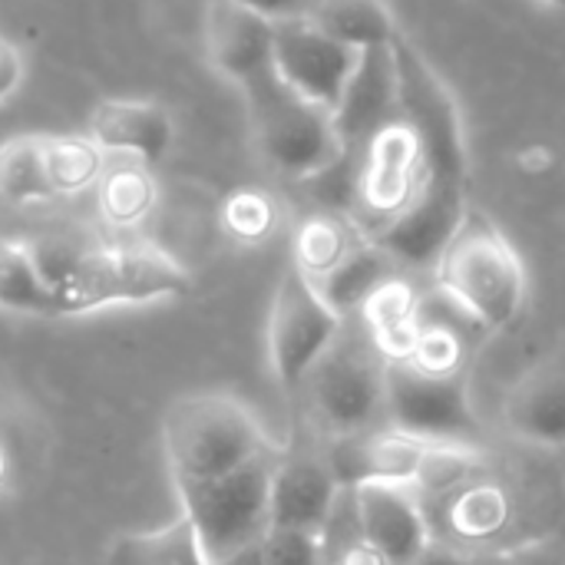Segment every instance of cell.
Segmentation results:
<instances>
[{
	"label": "cell",
	"mask_w": 565,
	"mask_h": 565,
	"mask_svg": "<svg viewBox=\"0 0 565 565\" xmlns=\"http://www.w3.org/2000/svg\"><path fill=\"white\" fill-rule=\"evenodd\" d=\"M437 288L473 324L487 331H510L526 308V265L500 225L470 209L434 265Z\"/></svg>",
	"instance_id": "6da1fadb"
},
{
	"label": "cell",
	"mask_w": 565,
	"mask_h": 565,
	"mask_svg": "<svg viewBox=\"0 0 565 565\" xmlns=\"http://www.w3.org/2000/svg\"><path fill=\"white\" fill-rule=\"evenodd\" d=\"M162 447L172 483H209L271 457L258 417L232 394H189L166 407Z\"/></svg>",
	"instance_id": "7a4b0ae2"
},
{
	"label": "cell",
	"mask_w": 565,
	"mask_h": 565,
	"mask_svg": "<svg viewBox=\"0 0 565 565\" xmlns=\"http://www.w3.org/2000/svg\"><path fill=\"white\" fill-rule=\"evenodd\" d=\"M192 271L156 242L86 248L53 285L63 318L116 305H152L192 295Z\"/></svg>",
	"instance_id": "3957f363"
},
{
	"label": "cell",
	"mask_w": 565,
	"mask_h": 565,
	"mask_svg": "<svg viewBox=\"0 0 565 565\" xmlns=\"http://www.w3.org/2000/svg\"><path fill=\"white\" fill-rule=\"evenodd\" d=\"M242 93L248 106L252 142L271 172L305 185L348 156L334 126V113L285 86L275 66L245 83Z\"/></svg>",
	"instance_id": "277c9868"
},
{
	"label": "cell",
	"mask_w": 565,
	"mask_h": 565,
	"mask_svg": "<svg viewBox=\"0 0 565 565\" xmlns=\"http://www.w3.org/2000/svg\"><path fill=\"white\" fill-rule=\"evenodd\" d=\"M271 457H258L242 470L209 480L175 487L179 510L195 526L209 563L232 556L242 546L258 543L271 530Z\"/></svg>",
	"instance_id": "5b68a950"
},
{
	"label": "cell",
	"mask_w": 565,
	"mask_h": 565,
	"mask_svg": "<svg viewBox=\"0 0 565 565\" xmlns=\"http://www.w3.org/2000/svg\"><path fill=\"white\" fill-rule=\"evenodd\" d=\"M318 427L331 437L377 430L387 417V361L371 341H351L344 331L305 377Z\"/></svg>",
	"instance_id": "8992f818"
},
{
	"label": "cell",
	"mask_w": 565,
	"mask_h": 565,
	"mask_svg": "<svg viewBox=\"0 0 565 565\" xmlns=\"http://www.w3.org/2000/svg\"><path fill=\"white\" fill-rule=\"evenodd\" d=\"M344 318L295 265L281 275L268 315V361L278 387L295 394L324 351L341 338Z\"/></svg>",
	"instance_id": "52a82bcc"
},
{
	"label": "cell",
	"mask_w": 565,
	"mask_h": 565,
	"mask_svg": "<svg viewBox=\"0 0 565 565\" xmlns=\"http://www.w3.org/2000/svg\"><path fill=\"white\" fill-rule=\"evenodd\" d=\"M394 63H397V83H401V116L417 129L424 142L427 175L470 182L463 122H460V109L450 89L404 33H397L394 40Z\"/></svg>",
	"instance_id": "ba28073f"
},
{
	"label": "cell",
	"mask_w": 565,
	"mask_h": 565,
	"mask_svg": "<svg viewBox=\"0 0 565 565\" xmlns=\"http://www.w3.org/2000/svg\"><path fill=\"white\" fill-rule=\"evenodd\" d=\"M387 427L417 440H460L477 434L470 374L430 377L407 361L387 364Z\"/></svg>",
	"instance_id": "9c48e42d"
},
{
	"label": "cell",
	"mask_w": 565,
	"mask_h": 565,
	"mask_svg": "<svg viewBox=\"0 0 565 565\" xmlns=\"http://www.w3.org/2000/svg\"><path fill=\"white\" fill-rule=\"evenodd\" d=\"M427 179V156L417 129L401 116L377 129L358 156L354 205L374 222L371 232L401 215Z\"/></svg>",
	"instance_id": "30bf717a"
},
{
	"label": "cell",
	"mask_w": 565,
	"mask_h": 565,
	"mask_svg": "<svg viewBox=\"0 0 565 565\" xmlns=\"http://www.w3.org/2000/svg\"><path fill=\"white\" fill-rule=\"evenodd\" d=\"M467 212V182L427 175L414 202L367 238L377 242L401 268H434Z\"/></svg>",
	"instance_id": "8fae6325"
},
{
	"label": "cell",
	"mask_w": 565,
	"mask_h": 565,
	"mask_svg": "<svg viewBox=\"0 0 565 565\" xmlns=\"http://www.w3.org/2000/svg\"><path fill=\"white\" fill-rule=\"evenodd\" d=\"M358 50L331 40L308 20L275 23V53L271 66L285 86H291L308 103H318L334 113L344 96V86L358 66Z\"/></svg>",
	"instance_id": "7c38bea8"
},
{
	"label": "cell",
	"mask_w": 565,
	"mask_h": 565,
	"mask_svg": "<svg viewBox=\"0 0 565 565\" xmlns=\"http://www.w3.org/2000/svg\"><path fill=\"white\" fill-rule=\"evenodd\" d=\"M348 493L361 536L387 565H414L434 543L420 497L411 483H361Z\"/></svg>",
	"instance_id": "4fadbf2b"
},
{
	"label": "cell",
	"mask_w": 565,
	"mask_h": 565,
	"mask_svg": "<svg viewBox=\"0 0 565 565\" xmlns=\"http://www.w3.org/2000/svg\"><path fill=\"white\" fill-rule=\"evenodd\" d=\"M394 119H401V83H397L394 43L361 50L358 66L344 86V96L334 106V126L348 156H361L364 142Z\"/></svg>",
	"instance_id": "5bb4252c"
},
{
	"label": "cell",
	"mask_w": 565,
	"mask_h": 565,
	"mask_svg": "<svg viewBox=\"0 0 565 565\" xmlns=\"http://www.w3.org/2000/svg\"><path fill=\"white\" fill-rule=\"evenodd\" d=\"M507 430L533 447H565V348L533 361L503 397Z\"/></svg>",
	"instance_id": "9a60e30c"
},
{
	"label": "cell",
	"mask_w": 565,
	"mask_h": 565,
	"mask_svg": "<svg viewBox=\"0 0 565 565\" xmlns=\"http://www.w3.org/2000/svg\"><path fill=\"white\" fill-rule=\"evenodd\" d=\"M205 53L212 70L242 89L271 70L275 23L235 0H212L205 13Z\"/></svg>",
	"instance_id": "2e32d148"
},
{
	"label": "cell",
	"mask_w": 565,
	"mask_h": 565,
	"mask_svg": "<svg viewBox=\"0 0 565 565\" xmlns=\"http://www.w3.org/2000/svg\"><path fill=\"white\" fill-rule=\"evenodd\" d=\"M341 480L328 457H288L271 477V526L324 536L341 507Z\"/></svg>",
	"instance_id": "e0dca14e"
},
{
	"label": "cell",
	"mask_w": 565,
	"mask_h": 565,
	"mask_svg": "<svg viewBox=\"0 0 565 565\" xmlns=\"http://www.w3.org/2000/svg\"><path fill=\"white\" fill-rule=\"evenodd\" d=\"M430 440H417L394 427H377L367 434L331 440L328 463L344 490L361 483H414Z\"/></svg>",
	"instance_id": "ac0fdd59"
},
{
	"label": "cell",
	"mask_w": 565,
	"mask_h": 565,
	"mask_svg": "<svg viewBox=\"0 0 565 565\" xmlns=\"http://www.w3.org/2000/svg\"><path fill=\"white\" fill-rule=\"evenodd\" d=\"M86 136L103 152L132 156L152 166L172 146V116L152 99H103L89 113Z\"/></svg>",
	"instance_id": "d6986e66"
},
{
	"label": "cell",
	"mask_w": 565,
	"mask_h": 565,
	"mask_svg": "<svg viewBox=\"0 0 565 565\" xmlns=\"http://www.w3.org/2000/svg\"><path fill=\"white\" fill-rule=\"evenodd\" d=\"M361 324L367 331V341L374 344V351L387 361H407L420 324H424V301L414 288V281H407L404 275L387 278L364 305H361Z\"/></svg>",
	"instance_id": "ffe728a7"
},
{
	"label": "cell",
	"mask_w": 565,
	"mask_h": 565,
	"mask_svg": "<svg viewBox=\"0 0 565 565\" xmlns=\"http://www.w3.org/2000/svg\"><path fill=\"white\" fill-rule=\"evenodd\" d=\"M305 20L358 53L391 46L401 33L387 0H311Z\"/></svg>",
	"instance_id": "44dd1931"
},
{
	"label": "cell",
	"mask_w": 565,
	"mask_h": 565,
	"mask_svg": "<svg viewBox=\"0 0 565 565\" xmlns=\"http://www.w3.org/2000/svg\"><path fill=\"white\" fill-rule=\"evenodd\" d=\"M106 565H212L195 526L179 510V516L159 530L122 533L109 543Z\"/></svg>",
	"instance_id": "7402d4cb"
},
{
	"label": "cell",
	"mask_w": 565,
	"mask_h": 565,
	"mask_svg": "<svg viewBox=\"0 0 565 565\" xmlns=\"http://www.w3.org/2000/svg\"><path fill=\"white\" fill-rule=\"evenodd\" d=\"M0 311L30 318H63L53 285L43 278L33 245L0 235Z\"/></svg>",
	"instance_id": "603a6c76"
},
{
	"label": "cell",
	"mask_w": 565,
	"mask_h": 565,
	"mask_svg": "<svg viewBox=\"0 0 565 565\" xmlns=\"http://www.w3.org/2000/svg\"><path fill=\"white\" fill-rule=\"evenodd\" d=\"M394 275H401V265L377 242L364 238L331 275H324L315 285H318L321 298L341 318H348L351 311H361V305Z\"/></svg>",
	"instance_id": "cb8c5ba5"
},
{
	"label": "cell",
	"mask_w": 565,
	"mask_h": 565,
	"mask_svg": "<svg viewBox=\"0 0 565 565\" xmlns=\"http://www.w3.org/2000/svg\"><path fill=\"white\" fill-rule=\"evenodd\" d=\"M367 235L358 232L354 222H348L341 212H315L308 215L295 232V268L308 275L311 281H321L331 275Z\"/></svg>",
	"instance_id": "d4e9b609"
},
{
	"label": "cell",
	"mask_w": 565,
	"mask_h": 565,
	"mask_svg": "<svg viewBox=\"0 0 565 565\" xmlns=\"http://www.w3.org/2000/svg\"><path fill=\"white\" fill-rule=\"evenodd\" d=\"M0 199L10 205H36L56 199L46 179L43 136H13L0 142Z\"/></svg>",
	"instance_id": "484cf974"
},
{
	"label": "cell",
	"mask_w": 565,
	"mask_h": 565,
	"mask_svg": "<svg viewBox=\"0 0 565 565\" xmlns=\"http://www.w3.org/2000/svg\"><path fill=\"white\" fill-rule=\"evenodd\" d=\"M159 189L146 162H122L99 179V212L106 222L129 228L156 209Z\"/></svg>",
	"instance_id": "4316f807"
},
{
	"label": "cell",
	"mask_w": 565,
	"mask_h": 565,
	"mask_svg": "<svg viewBox=\"0 0 565 565\" xmlns=\"http://www.w3.org/2000/svg\"><path fill=\"white\" fill-rule=\"evenodd\" d=\"M510 497L500 483H467L454 493L447 520L460 540H493L510 523Z\"/></svg>",
	"instance_id": "83f0119b"
},
{
	"label": "cell",
	"mask_w": 565,
	"mask_h": 565,
	"mask_svg": "<svg viewBox=\"0 0 565 565\" xmlns=\"http://www.w3.org/2000/svg\"><path fill=\"white\" fill-rule=\"evenodd\" d=\"M43 159L56 195L86 192L103 179V149L89 136H43Z\"/></svg>",
	"instance_id": "f1b7e54d"
},
{
	"label": "cell",
	"mask_w": 565,
	"mask_h": 565,
	"mask_svg": "<svg viewBox=\"0 0 565 565\" xmlns=\"http://www.w3.org/2000/svg\"><path fill=\"white\" fill-rule=\"evenodd\" d=\"M483 457L460 444V440H440V444H430L417 477H414V490L417 497L420 493H430V497H444V493H457L460 487L470 483V477L480 470Z\"/></svg>",
	"instance_id": "f546056e"
},
{
	"label": "cell",
	"mask_w": 565,
	"mask_h": 565,
	"mask_svg": "<svg viewBox=\"0 0 565 565\" xmlns=\"http://www.w3.org/2000/svg\"><path fill=\"white\" fill-rule=\"evenodd\" d=\"M407 364H414L417 371L430 374V377H460L470 374V348L467 338L444 321L434 324H420L417 344L407 358Z\"/></svg>",
	"instance_id": "4dcf8cb0"
},
{
	"label": "cell",
	"mask_w": 565,
	"mask_h": 565,
	"mask_svg": "<svg viewBox=\"0 0 565 565\" xmlns=\"http://www.w3.org/2000/svg\"><path fill=\"white\" fill-rule=\"evenodd\" d=\"M281 209L262 189H238L222 205V228L242 245H262L278 232Z\"/></svg>",
	"instance_id": "1f68e13d"
},
{
	"label": "cell",
	"mask_w": 565,
	"mask_h": 565,
	"mask_svg": "<svg viewBox=\"0 0 565 565\" xmlns=\"http://www.w3.org/2000/svg\"><path fill=\"white\" fill-rule=\"evenodd\" d=\"M265 565H324V536L271 526L262 540Z\"/></svg>",
	"instance_id": "d6a6232c"
},
{
	"label": "cell",
	"mask_w": 565,
	"mask_h": 565,
	"mask_svg": "<svg viewBox=\"0 0 565 565\" xmlns=\"http://www.w3.org/2000/svg\"><path fill=\"white\" fill-rule=\"evenodd\" d=\"M507 556L513 565H565V540L563 536H536V540L513 546Z\"/></svg>",
	"instance_id": "836d02e7"
},
{
	"label": "cell",
	"mask_w": 565,
	"mask_h": 565,
	"mask_svg": "<svg viewBox=\"0 0 565 565\" xmlns=\"http://www.w3.org/2000/svg\"><path fill=\"white\" fill-rule=\"evenodd\" d=\"M23 70H26V63H23L20 46H17V43H10L7 36H0V103H3V99H10V96L20 89V83H23Z\"/></svg>",
	"instance_id": "e575fe53"
},
{
	"label": "cell",
	"mask_w": 565,
	"mask_h": 565,
	"mask_svg": "<svg viewBox=\"0 0 565 565\" xmlns=\"http://www.w3.org/2000/svg\"><path fill=\"white\" fill-rule=\"evenodd\" d=\"M235 3L268 17L271 23H281V20H305L311 0H235Z\"/></svg>",
	"instance_id": "d590c367"
},
{
	"label": "cell",
	"mask_w": 565,
	"mask_h": 565,
	"mask_svg": "<svg viewBox=\"0 0 565 565\" xmlns=\"http://www.w3.org/2000/svg\"><path fill=\"white\" fill-rule=\"evenodd\" d=\"M414 565H473V556H463L460 550H454V546L434 540V543L420 553V559Z\"/></svg>",
	"instance_id": "8d00e7d4"
},
{
	"label": "cell",
	"mask_w": 565,
	"mask_h": 565,
	"mask_svg": "<svg viewBox=\"0 0 565 565\" xmlns=\"http://www.w3.org/2000/svg\"><path fill=\"white\" fill-rule=\"evenodd\" d=\"M265 540V536H262ZM262 540L258 543H252V546H242V550H235L232 556H225V559H218L215 565H265V553H262Z\"/></svg>",
	"instance_id": "74e56055"
},
{
	"label": "cell",
	"mask_w": 565,
	"mask_h": 565,
	"mask_svg": "<svg viewBox=\"0 0 565 565\" xmlns=\"http://www.w3.org/2000/svg\"><path fill=\"white\" fill-rule=\"evenodd\" d=\"M473 565H513V563H510V556H507V553H480V556H473Z\"/></svg>",
	"instance_id": "f35d334b"
},
{
	"label": "cell",
	"mask_w": 565,
	"mask_h": 565,
	"mask_svg": "<svg viewBox=\"0 0 565 565\" xmlns=\"http://www.w3.org/2000/svg\"><path fill=\"white\" fill-rule=\"evenodd\" d=\"M7 480H10V454H7V447L0 440V490L7 487Z\"/></svg>",
	"instance_id": "ab89813d"
},
{
	"label": "cell",
	"mask_w": 565,
	"mask_h": 565,
	"mask_svg": "<svg viewBox=\"0 0 565 565\" xmlns=\"http://www.w3.org/2000/svg\"><path fill=\"white\" fill-rule=\"evenodd\" d=\"M536 3H543V7H550V10H559V13H565V0H536Z\"/></svg>",
	"instance_id": "60d3db41"
}]
</instances>
